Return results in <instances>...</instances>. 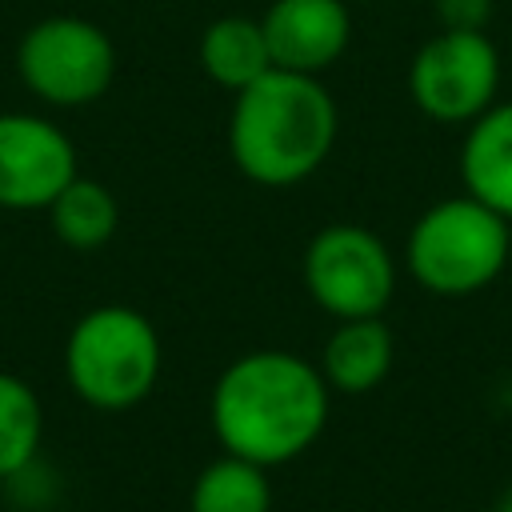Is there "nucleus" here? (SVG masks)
Listing matches in <instances>:
<instances>
[{
	"instance_id": "obj_1",
	"label": "nucleus",
	"mask_w": 512,
	"mask_h": 512,
	"mask_svg": "<svg viewBox=\"0 0 512 512\" xmlns=\"http://www.w3.org/2000/svg\"><path fill=\"white\" fill-rule=\"evenodd\" d=\"M332 388L312 360L288 348H252L228 360L208 392V428L220 452L280 468L328 428Z\"/></svg>"
},
{
	"instance_id": "obj_2",
	"label": "nucleus",
	"mask_w": 512,
	"mask_h": 512,
	"mask_svg": "<svg viewBox=\"0 0 512 512\" xmlns=\"http://www.w3.org/2000/svg\"><path fill=\"white\" fill-rule=\"evenodd\" d=\"M336 132L340 112L320 76L268 68L232 96L228 152L236 172L260 188H292L316 176Z\"/></svg>"
},
{
	"instance_id": "obj_3",
	"label": "nucleus",
	"mask_w": 512,
	"mask_h": 512,
	"mask_svg": "<svg viewBox=\"0 0 512 512\" xmlns=\"http://www.w3.org/2000/svg\"><path fill=\"white\" fill-rule=\"evenodd\" d=\"M164 372L156 324L120 300L96 304L64 336V380L96 412H128L152 396Z\"/></svg>"
},
{
	"instance_id": "obj_4",
	"label": "nucleus",
	"mask_w": 512,
	"mask_h": 512,
	"mask_svg": "<svg viewBox=\"0 0 512 512\" xmlns=\"http://www.w3.org/2000/svg\"><path fill=\"white\" fill-rule=\"evenodd\" d=\"M508 260V220L476 196H452L420 212L408 232L404 264L436 296H468L492 284Z\"/></svg>"
},
{
	"instance_id": "obj_5",
	"label": "nucleus",
	"mask_w": 512,
	"mask_h": 512,
	"mask_svg": "<svg viewBox=\"0 0 512 512\" xmlns=\"http://www.w3.org/2000/svg\"><path fill=\"white\" fill-rule=\"evenodd\" d=\"M16 76L44 108H88L116 80V44L96 20L52 12L24 28Z\"/></svg>"
},
{
	"instance_id": "obj_6",
	"label": "nucleus",
	"mask_w": 512,
	"mask_h": 512,
	"mask_svg": "<svg viewBox=\"0 0 512 512\" xmlns=\"http://www.w3.org/2000/svg\"><path fill=\"white\" fill-rule=\"evenodd\" d=\"M304 292L332 320L384 316L396 292V260L364 224H328L312 232L300 260Z\"/></svg>"
},
{
	"instance_id": "obj_7",
	"label": "nucleus",
	"mask_w": 512,
	"mask_h": 512,
	"mask_svg": "<svg viewBox=\"0 0 512 512\" xmlns=\"http://www.w3.org/2000/svg\"><path fill=\"white\" fill-rule=\"evenodd\" d=\"M496 84V44L472 28H444L440 36L424 40L408 68V92L436 124H472L496 104Z\"/></svg>"
},
{
	"instance_id": "obj_8",
	"label": "nucleus",
	"mask_w": 512,
	"mask_h": 512,
	"mask_svg": "<svg viewBox=\"0 0 512 512\" xmlns=\"http://www.w3.org/2000/svg\"><path fill=\"white\" fill-rule=\"evenodd\" d=\"M76 176V144L52 116L0 112V208L44 212Z\"/></svg>"
},
{
	"instance_id": "obj_9",
	"label": "nucleus",
	"mask_w": 512,
	"mask_h": 512,
	"mask_svg": "<svg viewBox=\"0 0 512 512\" xmlns=\"http://www.w3.org/2000/svg\"><path fill=\"white\" fill-rule=\"evenodd\" d=\"M272 68L320 76L352 44L348 0H272L260 12Z\"/></svg>"
},
{
	"instance_id": "obj_10",
	"label": "nucleus",
	"mask_w": 512,
	"mask_h": 512,
	"mask_svg": "<svg viewBox=\"0 0 512 512\" xmlns=\"http://www.w3.org/2000/svg\"><path fill=\"white\" fill-rule=\"evenodd\" d=\"M392 328L380 316H360V320H336L332 336L320 348V376L328 380L332 392L360 396L372 392L388 372H392Z\"/></svg>"
},
{
	"instance_id": "obj_11",
	"label": "nucleus",
	"mask_w": 512,
	"mask_h": 512,
	"mask_svg": "<svg viewBox=\"0 0 512 512\" xmlns=\"http://www.w3.org/2000/svg\"><path fill=\"white\" fill-rule=\"evenodd\" d=\"M460 176L468 196L512 220V104H492L468 124Z\"/></svg>"
},
{
	"instance_id": "obj_12",
	"label": "nucleus",
	"mask_w": 512,
	"mask_h": 512,
	"mask_svg": "<svg viewBox=\"0 0 512 512\" xmlns=\"http://www.w3.org/2000/svg\"><path fill=\"white\" fill-rule=\"evenodd\" d=\"M196 56H200L204 76H208L216 88L232 92V96H236L240 88H248L252 80H260V76L272 68L260 16H248V12L216 16V20L200 32Z\"/></svg>"
},
{
	"instance_id": "obj_13",
	"label": "nucleus",
	"mask_w": 512,
	"mask_h": 512,
	"mask_svg": "<svg viewBox=\"0 0 512 512\" xmlns=\"http://www.w3.org/2000/svg\"><path fill=\"white\" fill-rule=\"evenodd\" d=\"M52 236L72 252H100L120 228V200L108 184L92 176H76L60 188V196L44 208Z\"/></svg>"
},
{
	"instance_id": "obj_14",
	"label": "nucleus",
	"mask_w": 512,
	"mask_h": 512,
	"mask_svg": "<svg viewBox=\"0 0 512 512\" xmlns=\"http://www.w3.org/2000/svg\"><path fill=\"white\" fill-rule=\"evenodd\" d=\"M188 512H272V476L252 460L220 452L196 472Z\"/></svg>"
},
{
	"instance_id": "obj_15",
	"label": "nucleus",
	"mask_w": 512,
	"mask_h": 512,
	"mask_svg": "<svg viewBox=\"0 0 512 512\" xmlns=\"http://www.w3.org/2000/svg\"><path fill=\"white\" fill-rule=\"evenodd\" d=\"M44 444V404L36 388L0 368V484L28 468Z\"/></svg>"
},
{
	"instance_id": "obj_16",
	"label": "nucleus",
	"mask_w": 512,
	"mask_h": 512,
	"mask_svg": "<svg viewBox=\"0 0 512 512\" xmlns=\"http://www.w3.org/2000/svg\"><path fill=\"white\" fill-rule=\"evenodd\" d=\"M436 12L444 28H472L484 32V20L492 12V0H436Z\"/></svg>"
},
{
	"instance_id": "obj_17",
	"label": "nucleus",
	"mask_w": 512,
	"mask_h": 512,
	"mask_svg": "<svg viewBox=\"0 0 512 512\" xmlns=\"http://www.w3.org/2000/svg\"><path fill=\"white\" fill-rule=\"evenodd\" d=\"M500 512H512V496H508V500H504V504H500Z\"/></svg>"
}]
</instances>
